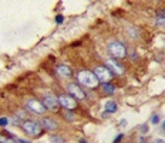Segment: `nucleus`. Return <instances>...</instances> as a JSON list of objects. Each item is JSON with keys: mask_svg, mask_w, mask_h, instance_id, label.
<instances>
[{"mask_svg": "<svg viewBox=\"0 0 165 143\" xmlns=\"http://www.w3.org/2000/svg\"><path fill=\"white\" fill-rule=\"evenodd\" d=\"M77 78H78V82H80V84H82L84 86H87V88H97L98 84H100V81L97 79L94 72L87 71V70L78 72V77H77Z\"/></svg>", "mask_w": 165, "mask_h": 143, "instance_id": "obj_1", "label": "nucleus"}, {"mask_svg": "<svg viewBox=\"0 0 165 143\" xmlns=\"http://www.w3.org/2000/svg\"><path fill=\"white\" fill-rule=\"evenodd\" d=\"M108 51H110V54L117 60H121V58H125V57H127V48L122 46L120 41H113V43H110Z\"/></svg>", "mask_w": 165, "mask_h": 143, "instance_id": "obj_2", "label": "nucleus"}, {"mask_svg": "<svg viewBox=\"0 0 165 143\" xmlns=\"http://www.w3.org/2000/svg\"><path fill=\"white\" fill-rule=\"evenodd\" d=\"M21 128L26 135H29V136H38L41 133V126L33 120H24L21 123Z\"/></svg>", "mask_w": 165, "mask_h": 143, "instance_id": "obj_3", "label": "nucleus"}, {"mask_svg": "<svg viewBox=\"0 0 165 143\" xmlns=\"http://www.w3.org/2000/svg\"><path fill=\"white\" fill-rule=\"evenodd\" d=\"M94 75L97 77V79H98L100 82H108V81L111 79V77H113L111 71L108 70L107 67H101V65L94 68Z\"/></svg>", "mask_w": 165, "mask_h": 143, "instance_id": "obj_4", "label": "nucleus"}, {"mask_svg": "<svg viewBox=\"0 0 165 143\" xmlns=\"http://www.w3.org/2000/svg\"><path fill=\"white\" fill-rule=\"evenodd\" d=\"M26 108L29 109V111H32L33 113H37V115H43L47 109H46V106L40 101L37 99H30V101H27L26 102Z\"/></svg>", "mask_w": 165, "mask_h": 143, "instance_id": "obj_5", "label": "nucleus"}, {"mask_svg": "<svg viewBox=\"0 0 165 143\" xmlns=\"http://www.w3.org/2000/svg\"><path fill=\"white\" fill-rule=\"evenodd\" d=\"M58 104H60V106H63V108H66V109H76L77 108V101L76 98H73L71 95H61V97L57 98Z\"/></svg>", "mask_w": 165, "mask_h": 143, "instance_id": "obj_6", "label": "nucleus"}, {"mask_svg": "<svg viewBox=\"0 0 165 143\" xmlns=\"http://www.w3.org/2000/svg\"><path fill=\"white\" fill-rule=\"evenodd\" d=\"M41 104L46 106V109H50V111H56L58 108V101L57 98H54L53 95H44L41 99Z\"/></svg>", "mask_w": 165, "mask_h": 143, "instance_id": "obj_7", "label": "nucleus"}, {"mask_svg": "<svg viewBox=\"0 0 165 143\" xmlns=\"http://www.w3.org/2000/svg\"><path fill=\"white\" fill-rule=\"evenodd\" d=\"M67 91L70 92V95L73 98H76V99H84L85 98V94L80 88L78 84H69L67 85Z\"/></svg>", "mask_w": 165, "mask_h": 143, "instance_id": "obj_8", "label": "nucleus"}, {"mask_svg": "<svg viewBox=\"0 0 165 143\" xmlns=\"http://www.w3.org/2000/svg\"><path fill=\"white\" fill-rule=\"evenodd\" d=\"M105 65H107L108 70H110L111 72H114V74H118V75H121V74L124 72V68H122V65H121L120 62H117V61H115V60H113V58L107 60Z\"/></svg>", "mask_w": 165, "mask_h": 143, "instance_id": "obj_9", "label": "nucleus"}, {"mask_svg": "<svg viewBox=\"0 0 165 143\" xmlns=\"http://www.w3.org/2000/svg\"><path fill=\"white\" fill-rule=\"evenodd\" d=\"M40 125H41V128H43V129L50 130V132L58 129V123L54 120V119H51V118H43V119H41V122H40Z\"/></svg>", "mask_w": 165, "mask_h": 143, "instance_id": "obj_10", "label": "nucleus"}, {"mask_svg": "<svg viewBox=\"0 0 165 143\" xmlns=\"http://www.w3.org/2000/svg\"><path fill=\"white\" fill-rule=\"evenodd\" d=\"M56 72H57V75L60 78H69V77H71V74H73L70 67H69V65H64V64L57 65Z\"/></svg>", "mask_w": 165, "mask_h": 143, "instance_id": "obj_11", "label": "nucleus"}, {"mask_svg": "<svg viewBox=\"0 0 165 143\" xmlns=\"http://www.w3.org/2000/svg\"><path fill=\"white\" fill-rule=\"evenodd\" d=\"M118 109V105L114 101H108L105 104V113H115Z\"/></svg>", "mask_w": 165, "mask_h": 143, "instance_id": "obj_12", "label": "nucleus"}, {"mask_svg": "<svg viewBox=\"0 0 165 143\" xmlns=\"http://www.w3.org/2000/svg\"><path fill=\"white\" fill-rule=\"evenodd\" d=\"M101 88H102V91L105 92V94H108V95H113V94L115 92L114 85H113V84H108V82H102V84H101Z\"/></svg>", "mask_w": 165, "mask_h": 143, "instance_id": "obj_13", "label": "nucleus"}, {"mask_svg": "<svg viewBox=\"0 0 165 143\" xmlns=\"http://www.w3.org/2000/svg\"><path fill=\"white\" fill-rule=\"evenodd\" d=\"M64 116H66V120H69V122H73L76 116H74V113H71L70 109H67V111H64Z\"/></svg>", "mask_w": 165, "mask_h": 143, "instance_id": "obj_14", "label": "nucleus"}, {"mask_svg": "<svg viewBox=\"0 0 165 143\" xmlns=\"http://www.w3.org/2000/svg\"><path fill=\"white\" fill-rule=\"evenodd\" d=\"M155 24L161 28H165V17H158V19L155 20Z\"/></svg>", "mask_w": 165, "mask_h": 143, "instance_id": "obj_15", "label": "nucleus"}, {"mask_svg": "<svg viewBox=\"0 0 165 143\" xmlns=\"http://www.w3.org/2000/svg\"><path fill=\"white\" fill-rule=\"evenodd\" d=\"M0 143H14V140H12V137H6L0 135Z\"/></svg>", "mask_w": 165, "mask_h": 143, "instance_id": "obj_16", "label": "nucleus"}, {"mask_svg": "<svg viewBox=\"0 0 165 143\" xmlns=\"http://www.w3.org/2000/svg\"><path fill=\"white\" fill-rule=\"evenodd\" d=\"M9 123V119H7V118H0V126H3V128H4V126H6V125Z\"/></svg>", "mask_w": 165, "mask_h": 143, "instance_id": "obj_17", "label": "nucleus"}, {"mask_svg": "<svg viewBox=\"0 0 165 143\" xmlns=\"http://www.w3.org/2000/svg\"><path fill=\"white\" fill-rule=\"evenodd\" d=\"M51 140H53V143H64L63 139H61V137H58V136H53V137H51Z\"/></svg>", "mask_w": 165, "mask_h": 143, "instance_id": "obj_18", "label": "nucleus"}, {"mask_svg": "<svg viewBox=\"0 0 165 143\" xmlns=\"http://www.w3.org/2000/svg\"><path fill=\"white\" fill-rule=\"evenodd\" d=\"M151 122H152L154 125H157V123H158V122H159V116H158V115H154L152 119H151Z\"/></svg>", "mask_w": 165, "mask_h": 143, "instance_id": "obj_19", "label": "nucleus"}, {"mask_svg": "<svg viewBox=\"0 0 165 143\" xmlns=\"http://www.w3.org/2000/svg\"><path fill=\"white\" fill-rule=\"evenodd\" d=\"M63 20H64V17L61 16V14H58L57 17H56V23H57V24H60V23H63Z\"/></svg>", "mask_w": 165, "mask_h": 143, "instance_id": "obj_20", "label": "nucleus"}, {"mask_svg": "<svg viewBox=\"0 0 165 143\" xmlns=\"http://www.w3.org/2000/svg\"><path fill=\"white\" fill-rule=\"evenodd\" d=\"M122 137H124V135L121 133V135H118V136L115 137V139H114V142H113V143H120V142H121V139H122Z\"/></svg>", "mask_w": 165, "mask_h": 143, "instance_id": "obj_21", "label": "nucleus"}, {"mask_svg": "<svg viewBox=\"0 0 165 143\" xmlns=\"http://www.w3.org/2000/svg\"><path fill=\"white\" fill-rule=\"evenodd\" d=\"M140 130H141V133H147V132H148V126H147V125H142L140 128Z\"/></svg>", "mask_w": 165, "mask_h": 143, "instance_id": "obj_22", "label": "nucleus"}, {"mask_svg": "<svg viewBox=\"0 0 165 143\" xmlns=\"http://www.w3.org/2000/svg\"><path fill=\"white\" fill-rule=\"evenodd\" d=\"M17 142L19 143H30V142H26L24 139H17Z\"/></svg>", "mask_w": 165, "mask_h": 143, "instance_id": "obj_23", "label": "nucleus"}, {"mask_svg": "<svg viewBox=\"0 0 165 143\" xmlns=\"http://www.w3.org/2000/svg\"><path fill=\"white\" fill-rule=\"evenodd\" d=\"M155 143H165L164 140H161V139H158V140H155Z\"/></svg>", "mask_w": 165, "mask_h": 143, "instance_id": "obj_24", "label": "nucleus"}, {"mask_svg": "<svg viewBox=\"0 0 165 143\" xmlns=\"http://www.w3.org/2000/svg\"><path fill=\"white\" fill-rule=\"evenodd\" d=\"M162 129L165 130V120H164V123H162Z\"/></svg>", "mask_w": 165, "mask_h": 143, "instance_id": "obj_25", "label": "nucleus"}, {"mask_svg": "<svg viewBox=\"0 0 165 143\" xmlns=\"http://www.w3.org/2000/svg\"><path fill=\"white\" fill-rule=\"evenodd\" d=\"M80 143H87V142L85 140H80Z\"/></svg>", "mask_w": 165, "mask_h": 143, "instance_id": "obj_26", "label": "nucleus"}]
</instances>
